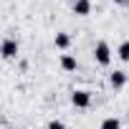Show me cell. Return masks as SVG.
Listing matches in <instances>:
<instances>
[{
	"label": "cell",
	"instance_id": "6da1fadb",
	"mask_svg": "<svg viewBox=\"0 0 129 129\" xmlns=\"http://www.w3.org/2000/svg\"><path fill=\"white\" fill-rule=\"evenodd\" d=\"M18 53H20V43H18L13 36H8V38L0 41V58L13 61V58H18Z\"/></svg>",
	"mask_w": 129,
	"mask_h": 129
},
{
	"label": "cell",
	"instance_id": "7a4b0ae2",
	"mask_svg": "<svg viewBox=\"0 0 129 129\" xmlns=\"http://www.w3.org/2000/svg\"><path fill=\"white\" fill-rule=\"evenodd\" d=\"M94 61L99 63V66H109L111 63V46L106 41H99L94 46Z\"/></svg>",
	"mask_w": 129,
	"mask_h": 129
},
{
	"label": "cell",
	"instance_id": "3957f363",
	"mask_svg": "<svg viewBox=\"0 0 129 129\" xmlns=\"http://www.w3.org/2000/svg\"><path fill=\"white\" fill-rule=\"evenodd\" d=\"M71 104H74L76 109H89V106H91V91L76 89V91L71 94Z\"/></svg>",
	"mask_w": 129,
	"mask_h": 129
},
{
	"label": "cell",
	"instance_id": "277c9868",
	"mask_svg": "<svg viewBox=\"0 0 129 129\" xmlns=\"http://www.w3.org/2000/svg\"><path fill=\"white\" fill-rule=\"evenodd\" d=\"M71 10H74V15L86 18V15L91 13V0H74V3H71Z\"/></svg>",
	"mask_w": 129,
	"mask_h": 129
},
{
	"label": "cell",
	"instance_id": "5b68a950",
	"mask_svg": "<svg viewBox=\"0 0 129 129\" xmlns=\"http://www.w3.org/2000/svg\"><path fill=\"white\" fill-rule=\"evenodd\" d=\"M109 84H111V89H124L126 86V71H111L109 74Z\"/></svg>",
	"mask_w": 129,
	"mask_h": 129
},
{
	"label": "cell",
	"instance_id": "8992f818",
	"mask_svg": "<svg viewBox=\"0 0 129 129\" xmlns=\"http://www.w3.org/2000/svg\"><path fill=\"white\" fill-rule=\"evenodd\" d=\"M53 46L58 48V51H69V46H71V36L69 33H56V38H53Z\"/></svg>",
	"mask_w": 129,
	"mask_h": 129
},
{
	"label": "cell",
	"instance_id": "52a82bcc",
	"mask_svg": "<svg viewBox=\"0 0 129 129\" xmlns=\"http://www.w3.org/2000/svg\"><path fill=\"white\" fill-rule=\"evenodd\" d=\"M61 69H63V71H76V69H79V61H76L71 53H61Z\"/></svg>",
	"mask_w": 129,
	"mask_h": 129
},
{
	"label": "cell",
	"instance_id": "ba28073f",
	"mask_svg": "<svg viewBox=\"0 0 129 129\" xmlns=\"http://www.w3.org/2000/svg\"><path fill=\"white\" fill-rule=\"evenodd\" d=\"M116 58L124 61V63H129V41H121V43H119V48H116Z\"/></svg>",
	"mask_w": 129,
	"mask_h": 129
},
{
	"label": "cell",
	"instance_id": "9c48e42d",
	"mask_svg": "<svg viewBox=\"0 0 129 129\" xmlns=\"http://www.w3.org/2000/svg\"><path fill=\"white\" fill-rule=\"evenodd\" d=\"M99 129H121V121L116 119V116H106L104 121H101V126Z\"/></svg>",
	"mask_w": 129,
	"mask_h": 129
},
{
	"label": "cell",
	"instance_id": "30bf717a",
	"mask_svg": "<svg viewBox=\"0 0 129 129\" xmlns=\"http://www.w3.org/2000/svg\"><path fill=\"white\" fill-rule=\"evenodd\" d=\"M48 129H66V124H63L61 119H51L48 121Z\"/></svg>",
	"mask_w": 129,
	"mask_h": 129
},
{
	"label": "cell",
	"instance_id": "8fae6325",
	"mask_svg": "<svg viewBox=\"0 0 129 129\" xmlns=\"http://www.w3.org/2000/svg\"><path fill=\"white\" fill-rule=\"evenodd\" d=\"M111 3H114V5H121V8H124V5H129V0H111Z\"/></svg>",
	"mask_w": 129,
	"mask_h": 129
},
{
	"label": "cell",
	"instance_id": "7c38bea8",
	"mask_svg": "<svg viewBox=\"0 0 129 129\" xmlns=\"http://www.w3.org/2000/svg\"><path fill=\"white\" fill-rule=\"evenodd\" d=\"M69 3H74V0H69Z\"/></svg>",
	"mask_w": 129,
	"mask_h": 129
}]
</instances>
